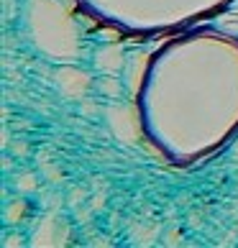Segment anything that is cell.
Listing matches in <instances>:
<instances>
[{
    "instance_id": "obj_5",
    "label": "cell",
    "mask_w": 238,
    "mask_h": 248,
    "mask_svg": "<svg viewBox=\"0 0 238 248\" xmlns=\"http://www.w3.org/2000/svg\"><path fill=\"white\" fill-rule=\"evenodd\" d=\"M90 207H93V210H103L105 207V189H100L97 195L90 197Z\"/></svg>"
},
{
    "instance_id": "obj_3",
    "label": "cell",
    "mask_w": 238,
    "mask_h": 248,
    "mask_svg": "<svg viewBox=\"0 0 238 248\" xmlns=\"http://www.w3.org/2000/svg\"><path fill=\"white\" fill-rule=\"evenodd\" d=\"M85 197H87V192L82 189V187L72 189V192H69V205H72V207H79L82 202H85Z\"/></svg>"
},
{
    "instance_id": "obj_1",
    "label": "cell",
    "mask_w": 238,
    "mask_h": 248,
    "mask_svg": "<svg viewBox=\"0 0 238 248\" xmlns=\"http://www.w3.org/2000/svg\"><path fill=\"white\" fill-rule=\"evenodd\" d=\"M16 189H18V192H33V189H36V177H33L31 171L21 174V177L16 179Z\"/></svg>"
},
{
    "instance_id": "obj_6",
    "label": "cell",
    "mask_w": 238,
    "mask_h": 248,
    "mask_svg": "<svg viewBox=\"0 0 238 248\" xmlns=\"http://www.w3.org/2000/svg\"><path fill=\"white\" fill-rule=\"evenodd\" d=\"M182 241V233L179 231H169L167 235H164V243L167 246H175V243H179Z\"/></svg>"
},
{
    "instance_id": "obj_7",
    "label": "cell",
    "mask_w": 238,
    "mask_h": 248,
    "mask_svg": "<svg viewBox=\"0 0 238 248\" xmlns=\"http://www.w3.org/2000/svg\"><path fill=\"white\" fill-rule=\"evenodd\" d=\"M13 154L16 156H26V154H29V146H26V143H16L13 146Z\"/></svg>"
},
{
    "instance_id": "obj_4",
    "label": "cell",
    "mask_w": 238,
    "mask_h": 248,
    "mask_svg": "<svg viewBox=\"0 0 238 248\" xmlns=\"http://www.w3.org/2000/svg\"><path fill=\"white\" fill-rule=\"evenodd\" d=\"M41 169H44V174L49 177V182H62V171H59L57 167H51L49 161H47V164H41Z\"/></svg>"
},
{
    "instance_id": "obj_2",
    "label": "cell",
    "mask_w": 238,
    "mask_h": 248,
    "mask_svg": "<svg viewBox=\"0 0 238 248\" xmlns=\"http://www.w3.org/2000/svg\"><path fill=\"white\" fill-rule=\"evenodd\" d=\"M23 210H26V205H23V202H16V207L11 205V207L5 210V220H8V223H18V217H21V213H23Z\"/></svg>"
}]
</instances>
